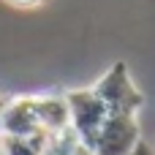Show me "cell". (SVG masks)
Masks as SVG:
<instances>
[{"label":"cell","mask_w":155,"mask_h":155,"mask_svg":"<svg viewBox=\"0 0 155 155\" xmlns=\"http://www.w3.org/2000/svg\"><path fill=\"white\" fill-rule=\"evenodd\" d=\"M65 101H68V109H71V128L93 150V144L98 139V131L104 128V123L109 117V109L101 104V98L93 93V87H87V90H68Z\"/></svg>","instance_id":"cell-2"},{"label":"cell","mask_w":155,"mask_h":155,"mask_svg":"<svg viewBox=\"0 0 155 155\" xmlns=\"http://www.w3.org/2000/svg\"><path fill=\"white\" fill-rule=\"evenodd\" d=\"M0 155H5V150H3V144H0Z\"/></svg>","instance_id":"cell-10"},{"label":"cell","mask_w":155,"mask_h":155,"mask_svg":"<svg viewBox=\"0 0 155 155\" xmlns=\"http://www.w3.org/2000/svg\"><path fill=\"white\" fill-rule=\"evenodd\" d=\"M8 3H14V5H22V8H33V5H38L41 0H8Z\"/></svg>","instance_id":"cell-9"},{"label":"cell","mask_w":155,"mask_h":155,"mask_svg":"<svg viewBox=\"0 0 155 155\" xmlns=\"http://www.w3.org/2000/svg\"><path fill=\"white\" fill-rule=\"evenodd\" d=\"M35 131H41L38 117H35V104L33 95H14L5 98L0 109V136L8 139H27Z\"/></svg>","instance_id":"cell-4"},{"label":"cell","mask_w":155,"mask_h":155,"mask_svg":"<svg viewBox=\"0 0 155 155\" xmlns=\"http://www.w3.org/2000/svg\"><path fill=\"white\" fill-rule=\"evenodd\" d=\"M3 104H5V101H0V109H3Z\"/></svg>","instance_id":"cell-11"},{"label":"cell","mask_w":155,"mask_h":155,"mask_svg":"<svg viewBox=\"0 0 155 155\" xmlns=\"http://www.w3.org/2000/svg\"><path fill=\"white\" fill-rule=\"evenodd\" d=\"M33 104H35V117H38V125L41 131L46 134H60L65 128H71V109H68V101H65V93L63 95H33Z\"/></svg>","instance_id":"cell-5"},{"label":"cell","mask_w":155,"mask_h":155,"mask_svg":"<svg viewBox=\"0 0 155 155\" xmlns=\"http://www.w3.org/2000/svg\"><path fill=\"white\" fill-rule=\"evenodd\" d=\"M134 155H155V150L150 147V144H147V142H142V144L134 150Z\"/></svg>","instance_id":"cell-8"},{"label":"cell","mask_w":155,"mask_h":155,"mask_svg":"<svg viewBox=\"0 0 155 155\" xmlns=\"http://www.w3.org/2000/svg\"><path fill=\"white\" fill-rule=\"evenodd\" d=\"M46 142H49V134H46V131H35V134L27 136V139H8V136H0V144H3L5 155H44Z\"/></svg>","instance_id":"cell-7"},{"label":"cell","mask_w":155,"mask_h":155,"mask_svg":"<svg viewBox=\"0 0 155 155\" xmlns=\"http://www.w3.org/2000/svg\"><path fill=\"white\" fill-rule=\"evenodd\" d=\"M139 144H142L139 117L109 114L104 128L98 131V139L93 144V155H134V150Z\"/></svg>","instance_id":"cell-3"},{"label":"cell","mask_w":155,"mask_h":155,"mask_svg":"<svg viewBox=\"0 0 155 155\" xmlns=\"http://www.w3.org/2000/svg\"><path fill=\"white\" fill-rule=\"evenodd\" d=\"M44 155H93V150L76 136L74 128H65L60 134H49Z\"/></svg>","instance_id":"cell-6"},{"label":"cell","mask_w":155,"mask_h":155,"mask_svg":"<svg viewBox=\"0 0 155 155\" xmlns=\"http://www.w3.org/2000/svg\"><path fill=\"white\" fill-rule=\"evenodd\" d=\"M93 93L101 98V104L109 109V114H134L136 117L144 104V95L136 87V82L131 79V71L123 60H117L93 84Z\"/></svg>","instance_id":"cell-1"}]
</instances>
